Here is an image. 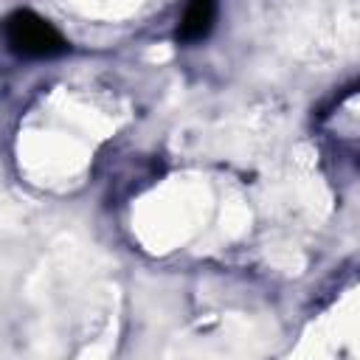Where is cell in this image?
<instances>
[{
  "label": "cell",
  "instance_id": "1",
  "mask_svg": "<svg viewBox=\"0 0 360 360\" xmlns=\"http://www.w3.org/2000/svg\"><path fill=\"white\" fill-rule=\"evenodd\" d=\"M6 39L17 56H28V59H48L68 51L65 37L45 17L28 8H20L6 20Z\"/></svg>",
  "mask_w": 360,
  "mask_h": 360
},
{
  "label": "cell",
  "instance_id": "2",
  "mask_svg": "<svg viewBox=\"0 0 360 360\" xmlns=\"http://www.w3.org/2000/svg\"><path fill=\"white\" fill-rule=\"evenodd\" d=\"M217 20V0H186L183 17L177 25V39L180 42H200L211 34Z\"/></svg>",
  "mask_w": 360,
  "mask_h": 360
}]
</instances>
